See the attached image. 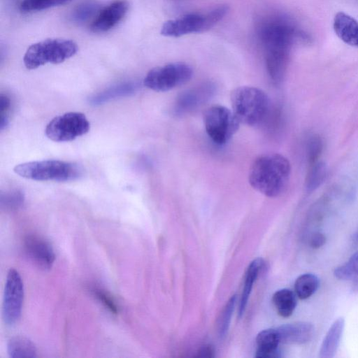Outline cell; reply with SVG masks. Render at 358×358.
Masks as SVG:
<instances>
[{
  "instance_id": "11",
  "label": "cell",
  "mask_w": 358,
  "mask_h": 358,
  "mask_svg": "<svg viewBox=\"0 0 358 358\" xmlns=\"http://www.w3.org/2000/svg\"><path fill=\"white\" fill-rule=\"evenodd\" d=\"M129 3L126 0H115L102 8L92 22L90 30L103 33L115 27L126 15Z\"/></svg>"
},
{
  "instance_id": "13",
  "label": "cell",
  "mask_w": 358,
  "mask_h": 358,
  "mask_svg": "<svg viewBox=\"0 0 358 358\" xmlns=\"http://www.w3.org/2000/svg\"><path fill=\"white\" fill-rule=\"evenodd\" d=\"M280 343L304 344L310 341L314 334L313 324L308 322H297L282 325L276 328Z\"/></svg>"
},
{
  "instance_id": "1",
  "label": "cell",
  "mask_w": 358,
  "mask_h": 358,
  "mask_svg": "<svg viewBox=\"0 0 358 358\" xmlns=\"http://www.w3.org/2000/svg\"><path fill=\"white\" fill-rule=\"evenodd\" d=\"M257 34L264 48L268 74L273 83H280L285 76L293 45L308 41L309 37L292 19L280 14L261 19Z\"/></svg>"
},
{
  "instance_id": "2",
  "label": "cell",
  "mask_w": 358,
  "mask_h": 358,
  "mask_svg": "<svg viewBox=\"0 0 358 358\" xmlns=\"http://www.w3.org/2000/svg\"><path fill=\"white\" fill-rule=\"evenodd\" d=\"M291 173L289 160L278 153L257 157L249 170L248 180L255 190L268 197H276L285 190Z\"/></svg>"
},
{
  "instance_id": "28",
  "label": "cell",
  "mask_w": 358,
  "mask_h": 358,
  "mask_svg": "<svg viewBox=\"0 0 358 358\" xmlns=\"http://www.w3.org/2000/svg\"><path fill=\"white\" fill-rule=\"evenodd\" d=\"M236 296H232L227 301L219 319V331L221 336H224L229 326L231 316L236 303Z\"/></svg>"
},
{
  "instance_id": "22",
  "label": "cell",
  "mask_w": 358,
  "mask_h": 358,
  "mask_svg": "<svg viewBox=\"0 0 358 358\" xmlns=\"http://www.w3.org/2000/svg\"><path fill=\"white\" fill-rule=\"evenodd\" d=\"M327 175V166L323 162L318 161L310 165L306 177L305 186L308 192L317 189L324 181Z\"/></svg>"
},
{
  "instance_id": "31",
  "label": "cell",
  "mask_w": 358,
  "mask_h": 358,
  "mask_svg": "<svg viewBox=\"0 0 358 358\" xmlns=\"http://www.w3.org/2000/svg\"><path fill=\"white\" fill-rule=\"evenodd\" d=\"M10 100L6 94H0V129L3 130L8 124Z\"/></svg>"
},
{
  "instance_id": "26",
  "label": "cell",
  "mask_w": 358,
  "mask_h": 358,
  "mask_svg": "<svg viewBox=\"0 0 358 358\" xmlns=\"http://www.w3.org/2000/svg\"><path fill=\"white\" fill-rule=\"evenodd\" d=\"M24 201V196L19 190L1 193L0 196L1 207L6 210H14L20 208Z\"/></svg>"
},
{
  "instance_id": "7",
  "label": "cell",
  "mask_w": 358,
  "mask_h": 358,
  "mask_svg": "<svg viewBox=\"0 0 358 358\" xmlns=\"http://www.w3.org/2000/svg\"><path fill=\"white\" fill-rule=\"evenodd\" d=\"M203 123L208 136L218 145L227 143L237 132L241 124L232 110L220 105L207 108Z\"/></svg>"
},
{
  "instance_id": "10",
  "label": "cell",
  "mask_w": 358,
  "mask_h": 358,
  "mask_svg": "<svg viewBox=\"0 0 358 358\" xmlns=\"http://www.w3.org/2000/svg\"><path fill=\"white\" fill-rule=\"evenodd\" d=\"M24 299V285L20 273L15 269L9 270L4 289L2 316L8 325L16 323L21 316Z\"/></svg>"
},
{
  "instance_id": "27",
  "label": "cell",
  "mask_w": 358,
  "mask_h": 358,
  "mask_svg": "<svg viewBox=\"0 0 358 358\" xmlns=\"http://www.w3.org/2000/svg\"><path fill=\"white\" fill-rule=\"evenodd\" d=\"M322 150L323 141L320 136L312 135L306 144V159L309 166L319 161Z\"/></svg>"
},
{
  "instance_id": "32",
  "label": "cell",
  "mask_w": 358,
  "mask_h": 358,
  "mask_svg": "<svg viewBox=\"0 0 358 358\" xmlns=\"http://www.w3.org/2000/svg\"><path fill=\"white\" fill-rule=\"evenodd\" d=\"M326 237L323 234L315 233L310 239V246L313 248H319L324 245Z\"/></svg>"
},
{
  "instance_id": "29",
  "label": "cell",
  "mask_w": 358,
  "mask_h": 358,
  "mask_svg": "<svg viewBox=\"0 0 358 358\" xmlns=\"http://www.w3.org/2000/svg\"><path fill=\"white\" fill-rule=\"evenodd\" d=\"M98 6L92 2L83 3L73 11L72 17L76 22L88 20L96 10Z\"/></svg>"
},
{
  "instance_id": "5",
  "label": "cell",
  "mask_w": 358,
  "mask_h": 358,
  "mask_svg": "<svg viewBox=\"0 0 358 358\" xmlns=\"http://www.w3.org/2000/svg\"><path fill=\"white\" fill-rule=\"evenodd\" d=\"M13 171L22 178L38 181H71L82 173L77 164L56 159L22 163L16 165Z\"/></svg>"
},
{
  "instance_id": "30",
  "label": "cell",
  "mask_w": 358,
  "mask_h": 358,
  "mask_svg": "<svg viewBox=\"0 0 358 358\" xmlns=\"http://www.w3.org/2000/svg\"><path fill=\"white\" fill-rule=\"evenodd\" d=\"M92 292L96 298L111 313L117 314L119 308L117 306L113 297L102 289L94 287L92 289Z\"/></svg>"
},
{
  "instance_id": "33",
  "label": "cell",
  "mask_w": 358,
  "mask_h": 358,
  "mask_svg": "<svg viewBox=\"0 0 358 358\" xmlns=\"http://www.w3.org/2000/svg\"><path fill=\"white\" fill-rule=\"evenodd\" d=\"M200 353L202 354V357H211L212 355L210 354L213 353V350L210 346L204 347L201 350Z\"/></svg>"
},
{
  "instance_id": "17",
  "label": "cell",
  "mask_w": 358,
  "mask_h": 358,
  "mask_svg": "<svg viewBox=\"0 0 358 358\" xmlns=\"http://www.w3.org/2000/svg\"><path fill=\"white\" fill-rule=\"evenodd\" d=\"M256 343L257 345L256 357L275 358L280 356L278 349L280 341L276 329H269L260 331L257 336Z\"/></svg>"
},
{
  "instance_id": "18",
  "label": "cell",
  "mask_w": 358,
  "mask_h": 358,
  "mask_svg": "<svg viewBox=\"0 0 358 358\" xmlns=\"http://www.w3.org/2000/svg\"><path fill=\"white\" fill-rule=\"evenodd\" d=\"M7 352L11 358H25L37 357L34 343L28 338L22 336H13L7 343Z\"/></svg>"
},
{
  "instance_id": "23",
  "label": "cell",
  "mask_w": 358,
  "mask_h": 358,
  "mask_svg": "<svg viewBox=\"0 0 358 358\" xmlns=\"http://www.w3.org/2000/svg\"><path fill=\"white\" fill-rule=\"evenodd\" d=\"M137 86L134 83H127L120 84L93 96L90 101L93 104H100L110 99L129 95L136 90Z\"/></svg>"
},
{
  "instance_id": "6",
  "label": "cell",
  "mask_w": 358,
  "mask_h": 358,
  "mask_svg": "<svg viewBox=\"0 0 358 358\" xmlns=\"http://www.w3.org/2000/svg\"><path fill=\"white\" fill-rule=\"evenodd\" d=\"M229 11L227 5H220L205 13H189L164 23L161 34L179 37L192 33H201L213 27Z\"/></svg>"
},
{
  "instance_id": "16",
  "label": "cell",
  "mask_w": 358,
  "mask_h": 358,
  "mask_svg": "<svg viewBox=\"0 0 358 358\" xmlns=\"http://www.w3.org/2000/svg\"><path fill=\"white\" fill-rule=\"evenodd\" d=\"M345 327V320L340 317L330 326L320 345V358L334 357L338 349Z\"/></svg>"
},
{
  "instance_id": "9",
  "label": "cell",
  "mask_w": 358,
  "mask_h": 358,
  "mask_svg": "<svg viewBox=\"0 0 358 358\" xmlns=\"http://www.w3.org/2000/svg\"><path fill=\"white\" fill-rule=\"evenodd\" d=\"M90 124L86 116L79 112H69L54 117L47 124L45 134L55 142L73 141L87 134Z\"/></svg>"
},
{
  "instance_id": "8",
  "label": "cell",
  "mask_w": 358,
  "mask_h": 358,
  "mask_svg": "<svg viewBox=\"0 0 358 358\" xmlns=\"http://www.w3.org/2000/svg\"><path fill=\"white\" fill-rule=\"evenodd\" d=\"M192 74L189 65L170 63L152 69L145 76L143 85L156 92H166L187 83Z\"/></svg>"
},
{
  "instance_id": "20",
  "label": "cell",
  "mask_w": 358,
  "mask_h": 358,
  "mask_svg": "<svg viewBox=\"0 0 358 358\" xmlns=\"http://www.w3.org/2000/svg\"><path fill=\"white\" fill-rule=\"evenodd\" d=\"M296 296L289 289H281L273 294L272 301L279 315L288 317L292 315L296 306Z\"/></svg>"
},
{
  "instance_id": "3",
  "label": "cell",
  "mask_w": 358,
  "mask_h": 358,
  "mask_svg": "<svg viewBox=\"0 0 358 358\" xmlns=\"http://www.w3.org/2000/svg\"><path fill=\"white\" fill-rule=\"evenodd\" d=\"M230 100L235 116L241 124L247 126L259 124L269 108L267 94L256 87L241 86L234 89Z\"/></svg>"
},
{
  "instance_id": "21",
  "label": "cell",
  "mask_w": 358,
  "mask_h": 358,
  "mask_svg": "<svg viewBox=\"0 0 358 358\" xmlns=\"http://www.w3.org/2000/svg\"><path fill=\"white\" fill-rule=\"evenodd\" d=\"M320 279L313 273H304L299 275L294 282V292L300 299L310 297L317 290Z\"/></svg>"
},
{
  "instance_id": "12",
  "label": "cell",
  "mask_w": 358,
  "mask_h": 358,
  "mask_svg": "<svg viewBox=\"0 0 358 358\" xmlns=\"http://www.w3.org/2000/svg\"><path fill=\"white\" fill-rule=\"evenodd\" d=\"M24 249L29 259L39 268L46 270L52 267L55 254L52 246L44 238L31 235L24 239Z\"/></svg>"
},
{
  "instance_id": "19",
  "label": "cell",
  "mask_w": 358,
  "mask_h": 358,
  "mask_svg": "<svg viewBox=\"0 0 358 358\" xmlns=\"http://www.w3.org/2000/svg\"><path fill=\"white\" fill-rule=\"evenodd\" d=\"M263 261L262 259H254L248 266L245 276L244 286L240 300V304L238 308V314L242 315L245 311L247 306L248 299L250 297L253 284L255 282L259 271H261L263 266Z\"/></svg>"
},
{
  "instance_id": "24",
  "label": "cell",
  "mask_w": 358,
  "mask_h": 358,
  "mask_svg": "<svg viewBox=\"0 0 358 358\" xmlns=\"http://www.w3.org/2000/svg\"><path fill=\"white\" fill-rule=\"evenodd\" d=\"M72 0H21L20 10L23 13L40 11L66 4Z\"/></svg>"
},
{
  "instance_id": "15",
  "label": "cell",
  "mask_w": 358,
  "mask_h": 358,
  "mask_svg": "<svg viewBox=\"0 0 358 358\" xmlns=\"http://www.w3.org/2000/svg\"><path fill=\"white\" fill-rule=\"evenodd\" d=\"M333 27L341 41L358 48V22L355 18L343 12H338L334 18Z\"/></svg>"
},
{
  "instance_id": "14",
  "label": "cell",
  "mask_w": 358,
  "mask_h": 358,
  "mask_svg": "<svg viewBox=\"0 0 358 358\" xmlns=\"http://www.w3.org/2000/svg\"><path fill=\"white\" fill-rule=\"evenodd\" d=\"M213 92V86L210 83L204 84L184 92L176 100V113L181 115L194 110L208 99Z\"/></svg>"
},
{
  "instance_id": "4",
  "label": "cell",
  "mask_w": 358,
  "mask_h": 358,
  "mask_svg": "<svg viewBox=\"0 0 358 358\" xmlns=\"http://www.w3.org/2000/svg\"><path fill=\"white\" fill-rule=\"evenodd\" d=\"M78 50L73 41L48 38L30 45L24 53L23 62L27 69L32 70L48 63H62L76 55Z\"/></svg>"
},
{
  "instance_id": "25",
  "label": "cell",
  "mask_w": 358,
  "mask_h": 358,
  "mask_svg": "<svg viewBox=\"0 0 358 358\" xmlns=\"http://www.w3.org/2000/svg\"><path fill=\"white\" fill-rule=\"evenodd\" d=\"M334 275L336 278L343 280L358 277V251L346 263L336 268Z\"/></svg>"
}]
</instances>
